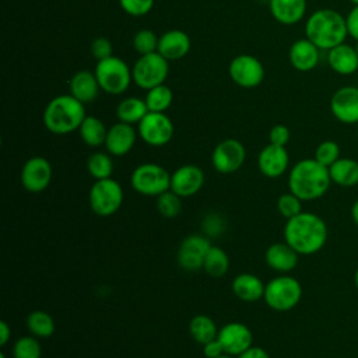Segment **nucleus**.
I'll use <instances>...</instances> for the list:
<instances>
[{"label":"nucleus","instance_id":"f257e3e1","mask_svg":"<svg viewBox=\"0 0 358 358\" xmlns=\"http://www.w3.org/2000/svg\"><path fill=\"white\" fill-rule=\"evenodd\" d=\"M284 241L298 255H315L327 241V225L320 215L302 211L287 220L284 225Z\"/></svg>","mask_w":358,"mask_h":358},{"label":"nucleus","instance_id":"f03ea898","mask_svg":"<svg viewBox=\"0 0 358 358\" xmlns=\"http://www.w3.org/2000/svg\"><path fill=\"white\" fill-rule=\"evenodd\" d=\"M331 183L329 168L317 162L315 158L298 161L289 171V192L302 201H313L326 194Z\"/></svg>","mask_w":358,"mask_h":358},{"label":"nucleus","instance_id":"7ed1b4c3","mask_svg":"<svg viewBox=\"0 0 358 358\" xmlns=\"http://www.w3.org/2000/svg\"><path fill=\"white\" fill-rule=\"evenodd\" d=\"M305 35L320 50H330L348 36L345 17L333 8H319L308 17Z\"/></svg>","mask_w":358,"mask_h":358},{"label":"nucleus","instance_id":"20e7f679","mask_svg":"<svg viewBox=\"0 0 358 358\" xmlns=\"http://www.w3.org/2000/svg\"><path fill=\"white\" fill-rule=\"evenodd\" d=\"M84 103L71 94L50 99L43 110V124L53 134H69L80 129L85 119Z\"/></svg>","mask_w":358,"mask_h":358},{"label":"nucleus","instance_id":"39448f33","mask_svg":"<svg viewBox=\"0 0 358 358\" xmlns=\"http://www.w3.org/2000/svg\"><path fill=\"white\" fill-rule=\"evenodd\" d=\"M94 73L101 90L109 95L123 94L133 81L131 69L126 62L113 55L96 62Z\"/></svg>","mask_w":358,"mask_h":358},{"label":"nucleus","instance_id":"423d86ee","mask_svg":"<svg viewBox=\"0 0 358 358\" xmlns=\"http://www.w3.org/2000/svg\"><path fill=\"white\" fill-rule=\"evenodd\" d=\"M302 298V285L291 275H278L264 287L263 299L277 312H287L295 308Z\"/></svg>","mask_w":358,"mask_h":358},{"label":"nucleus","instance_id":"0eeeda50","mask_svg":"<svg viewBox=\"0 0 358 358\" xmlns=\"http://www.w3.org/2000/svg\"><path fill=\"white\" fill-rule=\"evenodd\" d=\"M88 201L91 210L99 217L115 214L123 204V189L112 178L98 179L90 189Z\"/></svg>","mask_w":358,"mask_h":358},{"label":"nucleus","instance_id":"6e6552de","mask_svg":"<svg viewBox=\"0 0 358 358\" xmlns=\"http://www.w3.org/2000/svg\"><path fill=\"white\" fill-rule=\"evenodd\" d=\"M131 187L144 196H159L171 189V173L152 162L138 165L130 176Z\"/></svg>","mask_w":358,"mask_h":358},{"label":"nucleus","instance_id":"1a4fd4ad","mask_svg":"<svg viewBox=\"0 0 358 358\" xmlns=\"http://www.w3.org/2000/svg\"><path fill=\"white\" fill-rule=\"evenodd\" d=\"M169 74L168 60L158 52L141 55L131 67L133 81L143 90H151L164 84Z\"/></svg>","mask_w":358,"mask_h":358},{"label":"nucleus","instance_id":"9d476101","mask_svg":"<svg viewBox=\"0 0 358 358\" xmlns=\"http://www.w3.org/2000/svg\"><path fill=\"white\" fill-rule=\"evenodd\" d=\"M137 133L145 144L162 147L173 136V123L164 112H148L138 123Z\"/></svg>","mask_w":358,"mask_h":358},{"label":"nucleus","instance_id":"9b49d317","mask_svg":"<svg viewBox=\"0 0 358 358\" xmlns=\"http://www.w3.org/2000/svg\"><path fill=\"white\" fill-rule=\"evenodd\" d=\"M231 80L242 88H255L264 78V67L262 62L252 55L235 56L228 67Z\"/></svg>","mask_w":358,"mask_h":358},{"label":"nucleus","instance_id":"f8f14e48","mask_svg":"<svg viewBox=\"0 0 358 358\" xmlns=\"http://www.w3.org/2000/svg\"><path fill=\"white\" fill-rule=\"evenodd\" d=\"M245 159L246 148L235 138H225L220 141L211 154V164L214 169L224 175L236 172L243 165Z\"/></svg>","mask_w":358,"mask_h":358},{"label":"nucleus","instance_id":"ddd939ff","mask_svg":"<svg viewBox=\"0 0 358 358\" xmlns=\"http://www.w3.org/2000/svg\"><path fill=\"white\" fill-rule=\"evenodd\" d=\"M207 236L193 234L186 236L178 249V263L186 271H197L203 268L204 257L211 248Z\"/></svg>","mask_w":358,"mask_h":358},{"label":"nucleus","instance_id":"4468645a","mask_svg":"<svg viewBox=\"0 0 358 358\" xmlns=\"http://www.w3.org/2000/svg\"><path fill=\"white\" fill-rule=\"evenodd\" d=\"M330 112L343 124L358 123V87L344 85L330 98Z\"/></svg>","mask_w":358,"mask_h":358},{"label":"nucleus","instance_id":"2eb2a0df","mask_svg":"<svg viewBox=\"0 0 358 358\" xmlns=\"http://www.w3.org/2000/svg\"><path fill=\"white\" fill-rule=\"evenodd\" d=\"M52 180V165L43 157H31L21 168V185L31 193L43 192Z\"/></svg>","mask_w":358,"mask_h":358},{"label":"nucleus","instance_id":"dca6fc26","mask_svg":"<svg viewBox=\"0 0 358 358\" xmlns=\"http://www.w3.org/2000/svg\"><path fill=\"white\" fill-rule=\"evenodd\" d=\"M217 338L222 344L227 354L238 357L249 347H252L253 334L246 324L239 322H229L218 329Z\"/></svg>","mask_w":358,"mask_h":358},{"label":"nucleus","instance_id":"f3484780","mask_svg":"<svg viewBox=\"0 0 358 358\" xmlns=\"http://www.w3.org/2000/svg\"><path fill=\"white\" fill-rule=\"evenodd\" d=\"M203 185L204 172L197 165H182L171 173V190L182 199L194 196Z\"/></svg>","mask_w":358,"mask_h":358},{"label":"nucleus","instance_id":"a211bd4d","mask_svg":"<svg viewBox=\"0 0 358 358\" xmlns=\"http://www.w3.org/2000/svg\"><path fill=\"white\" fill-rule=\"evenodd\" d=\"M289 155L285 147L267 144L262 148L257 157V166L266 178H278L288 169Z\"/></svg>","mask_w":358,"mask_h":358},{"label":"nucleus","instance_id":"6ab92c4d","mask_svg":"<svg viewBox=\"0 0 358 358\" xmlns=\"http://www.w3.org/2000/svg\"><path fill=\"white\" fill-rule=\"evenodd\" d=\"M137 134L138 133L134 130L133 124L123 123V122L115 123L108 129V134L105 140L106 151L115 157L126 155L134 147Z\"/></svg>","mask_w":358,"mask_h":358},{"label":"nucleus","instance_id":"aec40b11","mask_svg":"<svg viewBox=\"0 0 358 358\" xmlns=\"http://www.w3.org/2000/svg\"><path fill=\"white\" fill-rule=\"evenodd\" d=\"M288 57L295 70L308 73L317 66L320 60V49L308 38H302L291 45Z\"/></svg>","mask_w":358,"mask_h":358},{"label":"nucleus","instance_id":"412c9836","mask_svg":"<svg viewBox=\"0 0 358 358\" xmlns=\"http://www.w3.org/2000/svg\"><path fill=\"white\" fill-rule=\"evenodd\" d=\"M190 50V38L180 29H171L164 32L158 41V53L168 62L185 57Z\"/></svg>","mask_w":358,"mask_h":358},{"label":"nucleus","instance_id":"4be33fe9","mask_svg":"<svg viewBox=\"0 0 358 358\" xmlns=\"http://www.w3.org/2000/svg\"><path fill=\"white\" fill-rule=\"evenodd\" d=\"M327 63L330 69L340 76H351L358 70V55L354 46L340 43L327 50Z\"/></svg>","mask_w":358,"mask_h":358},{"label":"nucleus","instance_id":"5701e85b","mask_svg":"<svg viewBox=\"0 0 358 358\" xmlns=\"http://www.w3.org/2000/svg\"><path fill=\"white\" fill-rule=\"evenodd\" d=\"M270 13L273 18L282 25H295L306 14V0H270Z\"/></svg>","mask_w":358,"mask_h":358},{"label":"nucleus","instance_id":"b1692460","mask_svg":"<svg viewBox=\"0 0 358 358\" xmlns=\"http://www.w3.org/2000/svg\"><path fill=\"white\" fill-rule=\"evenodd\" d=\"M298 257L299 255L285 241L270 245L264 253L267 266L278 273L294 270L298 264Z\"/></svg>","mask_w":358,"mask_h":358},{"label":"nucleus","instance_id":"393cba45","mask_svg":"<svg viewBox=\"0 0 358 358\" xmlns=\"http://www.w3.org/2000/svg\"><path fill=\"white\" fill-rule=\"evenodd\" d=\"M99 90L101 87L95 73L88 70L77 71L70 80V94L84 105L92 102L98 96Z\"/></svg>","mask_w":358,"mask_h":358},{"label":"nucleus","instance_id":"a878e982","mask_svg":"<svg viewBox=\"0 0 358 358\" xmlns=\"http://www.w3.org/2000/svg\"><path fill=\"white\" fill-rule=\"evenodd\" d=\"M263 281L252 273H241L232 281V291L243 302H256L264 295Z\"/></svg>","mask_w":358,"mask_h":358},{"label":"nucleus","instance_id":"bb28decb","mask_svg":"<svg viewBox=\"0 0 358 358\" xmlns=\"http://www.w3.org/2000/svg\"><path fill=\"white\" fill-rule=\"evenodd\" d=\"M330 179L341 187H352L358 185V161L347 157H340L329 166Z\"/></svg>","mask_w":358,"mask_h":358},{"label":"nucleus","instance_id":"cd10ccee","mask_svg":"<svg viewBox=\"0 0 358 358\" xmlns=\"http://www.w3.org/2000/svg\"><path fill=\"white\" fill-rule=\"evenodd\" d=\"M148 113L145 101L137 96H129L119 102L116 108V115L119 122L134 124L140 123L141 119Z\"/></svg>","mask_w":358,"mask_h":358},{"label":"nucleus","instance_id":"c85d7f7f","mask_svg":"<svg viewBox=\"0 0 358 358\" xmlns=\"http://www.w3.org/2000/svg\"><path fill=\"white\" fill-rule=\"evenodd\" d=\"M78 131H80L81 140L88 147H94V148L105 144L106 134H108V129L105 127L103 122L95 116H85Z\"/></svg>","mask_w":358,"mask_h":358},{"label":"nucleus","instance_id":"c756f323","mask_svg":"<svg viewBox=\"0 0 358 358\" xmlns=\"http://www.w3.org/2000/svg\"><path fill=\"white\" fill-rule=\"evenodd\" d=\"M189 333L199 344H206L217 338L218 329L214 320L207 315H196L189 323Z\"/></svg>","mask_w":358,"mask_h":358},{"label":"nucleus","instance_id":"7c9ffc66","mask_svg":"<svg viewBox=\"0 0 358 358\" xmlns=\"http://www.w3.org/2000/svg\"><path fill=\"white\" fill-rule=\"evenodd\" d=\"M229 268V259L228 255L220 246H211L204 257L203 270L214 278L222 277Z\"/></svg>","mask_w":358,"mask_h":358},{"label":"nucleus","instance_id":"2f4dec72","mask_svg":"<svg viewBox=\"0 0 358 358\" xmlns=\"http://www.w3.org/2000/svg\"><path fill=\"white\" fill-rule=\"evenodd\" d=\"M27 327L36 338H46L55 333V320L45 310H34L27 317Z\"/></svg>","mask_w":358,"mask_h":358},{"label":"nucleus","instance_id":"473e14b6","mask_svg":"<svg viewBox=\"0 0 358 358\" xmlns=\"http://www.w3.org/2000/svg\"><path fill=\"white\" fill-rule=\"evenodd\" d=\"M144 101L148 108V112H165L173 101V94L169 87L161 84L148 90Z\"/></svg>","mask_w":358,"mask_h":358},{"label":"nucleus","instance_id":"72a5a7b5","mask_svg":"<svg viewBox=\"0 0 358 358\" xmlns=\"http://www.w3.org/2000/svg\"><path fill=\"white\" fill-rule=\"evenodd\" d=\"M87 169L95 180L110 178L113 172V162L110 155L101 151L91 154L87 159Z\"/></svg>","mask_w":358,"mask_h":358},{"label":"nucleus","instance_id":"f704fd0d","mask_svg":"<svg viewBox=\"0 0 358 358\" xmlns=\"http://www.w3.org/2000/svg\"><path fill=\"white\" fill-rule=\"evenodd\" d=\"M182 197H179L171 189L157 196V210L165 218H175L182 210Z\"/></svg>","mask_w":358,"mask_h":358},{"label":"nucleus","instance_id":"c9c22d12","mask_svg":"<svg viewBox=\"0 0 358 358\" xmlns=\"http://www.w3.org/2000/svg\"><path fill=\"white\" fill-rule=\"evenodd\" d=\"M42 347L35 336L20 337L13 345L14 358H41Z\"/></svg>","mask_w":358,"mask_h":358},{"label":"nucleus","instance_id":"e433bc0d","mask_svg":"<svg viewBox=\"0 0 358 358\" xmlns=\"http://www.w3.org/2000/svg\"><path fill=\"white\" fill-rule=\"evenodd\" d=\"M158 41L159 38H157L154 31L144 28L134 34L133 48L137 53H140V56L154 53L158 50Z\"/></svg>","mask_w":358,"mask_h":358},{"label":"nucleus","instance_id":"4c0bfd02","mask_svg":"<svg viewBox=\"0 0 358 358\" xmlns=\"http://www.w3.org/2000/svg\"><path fill=\"white\" fill-rule=\"evenodd\" d=\"M313 158L329 168L340 158V145L333 140H324L316 147Z\"/></svg>","mask_w":358,"mask_h":358},{"label":"nucleus","instance_id":"58836bf2","mask_svg":"<svg viewBox=\"0 0 358 358\" xmlns=\"http://www.w3.org/2000/svg\"><path fill=\"white\" fill-rule=\"evenodd\" d=\"M277 210L284 218L289 220L302 213V200L291 192L284 193L277 200Z\"/></svg>","mask_w":358,"mask_h":358},{"label":"nucleus","instance_id":"ea45409f","mask_svg":"<svg viewBox=\"0 0 358 358\" xmlns=\"http://www.w3.org/2000/svg\"><path fill=\"white\" fill-rule=\"evenodd\" d=\"M123 11L131 17H143L148 14L154 6V0H119Z\"/></svg>","mask_w":358,"mask_h":358},{"label":"nucleus","instance_id":"a19ab883","mask_svg":"<svg viewBox=\"0 0 358 358\" xmlns=\"http://www.w3.org/2000/svg\"><path fill=\"white\" fill-rule=\"evenodd\" d=\"M203 229L206 234H208L210 236H218L224 228H225V224H224V220L220 214L217 213H210L204 217L203 220Z\"/></svg>","mask_w":358,"mask_h":358},{"label":"nucleus","instance_id":"79ce46f5","mask_svg":"<svg viewBox=\"0 0 358 358\" xmlns=\"http://www.w3.org/2000/svg\"><path fill=\"white\" fill-rule=\"evenodd\" d=\"M91 53L99 62L112 56V43L106 38H95L91 43Z\"/></svg>","mask_w":358,"mask_h":358},{"label":"nucleus","instance_id":"37998d69","mask_svg":"<svg viewBox=\"0 0 358 358\" xmlns=\"http://www.w3.org/2000/svg\"><path fill=\"white\" fill-rule=\"evenodd\" d=\"M289 137H291V133L285 124H275L271 127V130L268 133L270 143L275 144V145H281V147L287 145V143L289 141Z\"/></svg>","mask_w":358,"mask_h":358},{"label":"nucleus","instance_id":"c03bdc74","mask_svg":"<svg viewBox=\"0 0 358 358\" xmlns=\"http://www.w3.org/2000/svg\"><path fill=\"white\" fill-rule=\"evenodd\" d=\"M345 22H347V31H348V36H351L352 39H355V42L358 41V4L354 6L347 17H345Z\"/></svg>","mask_w":358,"mask_h":358},{"label":"nucleus","instance_id":"a18cd8bd","mask_svg":"<svg viewBox=\"0 0 358 358\" xmlns=\"http://www.w3.org/2000/svg\"><path fill=\"white\" fill-rule=\"evenodd\" d=\"M203 351H204V355L207 358H215V357L225 352L224 347H222V344L220 343L218 338H214V340L203 344Z\"/></svg>","mask_w":358,"mask_h":358},{"label":"nucleus","instance_id":"49530a36","mask_svg":"<svg viewBox=\"0 0 358 358\" xmlns=\"http://www.w3.org/2000/svg\"><path fill=\"white\" fill-rule=\"evenodd\" d=\"M236 358H270L268 352L262 347H249L246 351L239 354Z\"/></svg>","mask_w":358,"mask_h":358},{"label":"nucleus","instance_id":"de8ad7c7","mask_svg":"<svg viewBox=\"0 0 358 358\" xmlns=\"http://www.w3.org/2000/svg\"><path fill=\"white\" fill-rule=\"evenodd\" d=\"M11 337V329L10 326L1 320L0 322V345H6Z\"/></svg>","mask_w":358,"mask_h":358},{"label":"nucleus","instance_id":"09e8293b","mask_svg":"<svg viewBox=\"0 0 358 358\" xmlns=\"http://www.w3.org/2000/svg\"><path fill=\"white\" fill-rule=\"evenodd\" d=\"M351 218L355 222V225L358 227V200H355V203L351 207Z\"/></svg>","mask_w":358,"mask_h":358},{"label":"nucleus","instance_id":"8fccbe9b","mask_svg":"<svg viewBox=\"0 0 358 358\" xmlns=\"http://www.w3.org/2000/svg\"><path fill=\"white\" fill-rule=\"evenodd\" d=\"M215 358H234V355L224 352V354H221V355H218V357H215Z\"/></svg>","mask_w":358,"mask_h":358},{"label":"nucleus","instance_id":"3c124183","mask_svg":"<svg viewBox=\"0 0 358 358\" xmlns=\"http://www.w3.org/2000/svg\"><path fill=\"white\" fill-rule=\"evenodd\" d=\"M354 282H355V287L358 288V267L355 270V274H354Z\"/></svg>","mask_w":358,"mask_h":358},{"label":"nucleus","instance_id":"603ef678","mask_svg":"<svg viewBox=\"0 0 358 358\" xmlns=\"http://www.w3.org/2000/svg\"><path fill=\"white\" fill-rule=\"evenodd\" d=\"M350 1H351L354 6H357V4H358V0H350Z\"/></svg>","mask_w":358,"mask_h":358},{"label":"nucleus","instance_id":"864d4df0","mask_svg":"<svg viewBox=\"0 0 358 358\" xmlns=\"http://www.w3.org/2000/svg\"><path fill=\"white\" fill-rule=\"evenodd\" d=\"M354 48H355V50H357V55H358V41H357V43H355V46H354Z\"/></svg>","mask_w":358,"mask_h":358},{"label":"nucleus","instance_id":"5fc2aeb1","mask_svg":"<svg viewBox=\"0 0 358 358\" xmlns=\"http://www.w3.org/2000/svg\"><path fill=\"white\" fill-rule=\"evenodd\" d=\"M0 358H6V354H4V352H0Z\"/></svg>","mask_w":358,"mask_h":358},{"label":"nucleus","instance_id":"6e6d98bb","mask_svg":"<svg viewBox=\"0 0 358 358\" xmlns=\"http://www.w3.org/2000/svg\"><path fill=\"white\" fill-rule=\"evenodd\" d=\"M357 137H358V123H357Z\"/></svg>","mask_w":358,"mask_h":358},{"label":"nucleus","instance_id":"4d7b16f0","mask_svg":"<svg viewBox=\"0 0 358 358\" xmlns=\"http://www.w3.org/2000/svg\"><path fill=\"white\" fill-rule=\"evenodd\" d=\"M260 1H267V3H268V1H270V0H260Z\"/></svg>","mask_w":358,"mask_h":358}]
</instances>
